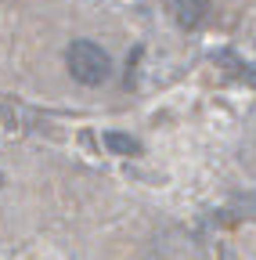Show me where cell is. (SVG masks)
<instances>
[{
  "instance_id": "6da1fadb",
  "label": "cell",
  "mask_w": 256,
  "mask_h": 260,
  "mask_svg": "<svg viewBox=\"0 0 256 260\" xmlns=\"http://www.w3.org/2000/svg\"><path fill=\"white\" fill-rule=\"evenodd\" d=\"M65 65H69L72 80H80V83H87V87L105 83L108 73H112V58H108V51H101L94 40H76V44L65 51Z\"/></svg>"
},
{
  "instance_id": "7a4b0ae2",
  "label": "cell",
  "mask_w": 256,
  "mask_h": 260,
  "mask_svg": "<svg viewBox=\"0 0 256 260\" xmlns=\"http://www.w3.org/2000/svg\"><path fill=\"white\" fill-rule=\"evenodd\" d=\"M170 15L180 29H195L209 15V0H170Z\"/></svg>"
},
{
  "instance_id": "3957f363",
  "label": "cell",
  "mask_w": 256,
  "mask_h": 260,
  "mask_svg": "<svg viewBox=\"0 0 256 260\" xmlns=\"http://www.w3.org/2000/svg\"><path fill=\"white\" fill-rule=\"evenodd\" d=\"M105 145H108L116 155H137V152H141V141H137V138L116 134V130H108V134H105Z\"/></svg>"
},
{
  "instance_id": "277c9868",
  "label": "cell",
  "mask_w": 256,
  "mask_h": 260,
  "mask_svg": "<svg viewBox=\"0 0 256 260\" xmlns=\"http://www.w3.org/2000/svg\"><path fill=\"white\" fill-rule=\"evenodd\" d=\"M0 184H4V174H0Z\"/></svg>"
}]
</instances>
